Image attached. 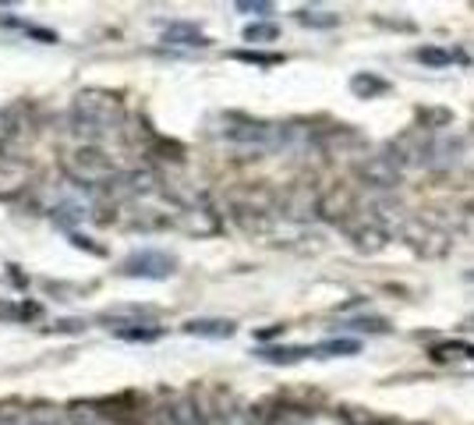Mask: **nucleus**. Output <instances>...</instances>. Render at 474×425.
Listing matches in <instances>:
<instances>
[{"label":"nucleus","instance_id":"ddd939ff","mask_svg":"<svg viewBox=\"0 0 474 425\" xmlns=\"http://www.w3.org/2000/svg\"><path fill=\"white\" fill-rule=\"evenodd\" d=\"M185 333L209 337V340H227V337H234V322L230 319H191V322H185Z\"/></svg>","mask_w":474,"mask_h":425},{"label":"nucleus","instance_id":"423d86ee","mask_svg":"<svg viewBox=\"0 0 474 425\" xmlns=\"http://www.w3.org/2000/svg\"><path fill=\"white\" fill-rule=\"evenodd\" d=\"M174 270H177L174 255H167L160 248H142V252L128 255L124 266H120L124 277H138V280H167Z\"/></svg>","mask_w":474,"mask_h":425},{"label":"nucleus","instance_id":"39448f33","mask_svg":"<svg viewBox=\"0 0 474 425\" xmlns=\"http://www.w3.org/2000/svg\"><path fill=\"white\" fill-rule=\"evenodd\" d=\"M354 170H358V181L369 185V188H376V192H393V188L400 185V178H403L400 163H396L386 149H382V153H372V156H361Z\"/></svg>","mask_w":474,"mask_h":425},{"label":"nucleus","instance_id":"dca6fc26","mask_svg":"<svg viewBox=\"0 0 474 425\" xmlns=\"http://www.w3.org/2000/svg\"><path fill=\"white\" fill-rule=\"evenodd\" d=\"M361 351V340H351V337H336V340H326L319 347H311L315 358H351Z\"/></svg>","mask_w":474,"mask_h":425},{"label":"nucleus","instance_id":"9d476101","mask_svg":"<svg viewBox=\"0 0 474 425\" xmlns=\"http://www.w3.org/2000/svg\"><path fill=\"white\" fill-rule=\"evenodd\" d=\"M389 230L376 223V220H361L358 227H351V245H354V252H361V255H376L382 252L386 245H389Z\"/></svg>","mask_w":474,"mask_h":425},{"label":"nucleus","instance_id":"0eeeda50","mask_svg":"<svg viewBox=\"0 0 474 425\" xmlns=\"http://www.w3.org/2000/svg\"><path fill=\"white\" fill-rule=\"evenodd\" d=\"M354 212H358V195H354V188H347V185H333L329 192H322V199H319V220L347 223Z\"/></svg>","mask_w":474,"mask_h":425},{"label":"nucleus","instance_id":"1a4fd4ad","mask_svg":"<svg viewBox=\"0 0 474 425\" xmlns=\"http://www.w3.org/2000/svg\"><path fill=\"white\" fill-rule=\"evenodd\" d=\"M319 199L322 192H315L311 185H294L280 199V212L290 220H308V216H319Z\"/></svg>","mask_w":474,"mask_h":425},{"label":"nucleus","instance_id":"20e7f679","mask_svg":"<svg viewBox=\"0 0 474 425\" xmlns=\"http://www.w3.org/2000/svg\"><path fill=\"white\" fill-rule=\"evenodd\" d=\"M64 167H68V174H71L75 181H82V185H110V181L120 178L117 163H113L106 153H99V149H78V153H71V156L64 160Z\"/></svg>","mask_w":474,"mask_h":425},{"label":"nucleus","instance_id":"393cba45","mask_svg":"<svg viewBox=\"0 0 474 425\" xmlns=\"http://www.w3.org/2000/svg\"><path fill=\"white\" fill-rule=\"evenodd\" d=\"M340 415H344L347 425H386L382 419H376L372 411H365V408H344Z\"/></svg>","mask_w":474,"mask_h":425},{"label":"nucleus","instance_id":"aec40b11","mask_svg":"<svg viewBox=\"0 0 474 425\" xmlns=\"http://www.w3.org/2000/svg\"><path fill=\"white\" fill-rule=\"evenodd\" d=\"M163 39H167V43H185V46H202V43H205L202 32H198L195 25H170Z\"/></svg>","mask_w":474,"mask_h":425},{"label":"nucleus","instance_id":"5701e85b","mask_svg":"<svg viewBox=\"0 0 474 425\" xmlns=\"http://www.w3.org/2000/svg\"><path fill=\"white\" fill-rule=\"evenodd\" d=\"M414 57H418L421 64H428V68H446V64H450V53H446L443 46H421Z\"/></svg>","mask_w":474,"mask_h":425},{"label":"nucleus","instance_id":"4be33fe9","mask_svg":"<svg viewBox=\"0 0 474 425\" xmlns=\"http://www.w3.org/2000/svg\"><path fill=\"white\" fill-rule=\"evenodd\" d=\"M277 36H280V29H277L273 21H255V25L244 29V39H248V43H273Z\"/></svg>","mask_w":474,"mask_h":425},{"label":"nucleus","instance_id":"f03ea898","mask_svg":"<svg viewBox=\"0 0 474 425\" xmlns=\"http://www.w3.org/2000/svg\"><path fill=\"white\" fill-rule=\"evenodd\" d=\"M400 237H403V245H407L414 255H421V259H443V255H450V248H453L450 230H446L443 223H436L432 216H414V220H407V223L400 227Z\"/></svg>","mask_w":474,"mask_h":425},{"label":"nucleus","instance_id":"f257e3e1","mask_svg":"<svg viewBox=\"0 0 474 425\" xmlns=\"http://www.w3.org/2000/svg\"><path fill=\"white\" fill-rule=\"evenodd\" d=\"M436 131H428V128H407L403 135H396L389 145H386V153L400 163V170H425V167H432V160H436Z\"/></svg>","mask_w":474,"mask_h":425},{"label":"nucleus","instance_id":"b1692460","mask_svg":"<svg viewBox=\"0 0 474 425\" xmlns=\"http://www.w3.org/2000/svg\"><path fill=\"white\" fill-rule=\"evenodd\" d=\"M450 121H453V113L443 110V106H436V110H421V128H428V131H439V128H446Z\"/></svg>","mask_w":474,"mask_h":425},{"label":"nucleus","instance_id":"6e6552de","mask_svg":"<svg viewBox=\"0 0 474 425\" xmlns=\"http://www.w3.org/2000/svg\"><path fill=\"white\" fill-rule=\"evenodd\" d=\"M153 415H156V425H202V411H198L195 394L191 397H170Z\"/></svg>","mask_w":474,"mask_h":425},{"label":"nucleus","instance_id":"a211bd4d","mask_svg":"<svg viewBox=\"0 0 474 425\" xmlns=\"http://www.w3.org/2000/svg\"><path fill=\"white\" fill-rule=\"evenodd\" d=\"M297 21H301V25H308V29H333V25H340V14H333V11H311V7H301V11H297Z\"/></svg>","mask_w":474,"mask_h":425},{"label":"nucleus","instance_id":"cd10ccee","mask_svg":"<svg viewBox=\"0 0 474 425\" xmlns=\"http://www.w3.org/2000/svg\"><path fill=\"white\" fill-rule=\"evenodd\" d=\"M234 57H237V61H248V64H262V68L280 64V57H277V53H248V50H234Z\"/></svg>","mask_w":474,"mask_h":425},{"label":"nucleus","instance_id":"bb28decb","mask_svg":"<svg viewBox=\"0 0 474 425\" xmlns=\"http://www.w3.org/2000/svg\"><path fill=\"white\" fill-rule=\"evenodd\" d=\"M237 11H241V14H259V18H266V14H273V4H266V0H237Z\"/></svg>","mask_w":474,"mask_h":425},{"label":"nucleus","instance_id":"7c9ffc66","mask_svg":"<svg viewBox=\"0 0 474 425\" xmlns=\"http://www.w3.org/2000/svg\"><path fill=\"white\" fill-rule=\"evenodd\" d=\"M468 210H471V212H474V203H471V206H468Z\"/></svg>","mask_w":474,"mask_h":425},{"label":"nucleus","instance_id":"f3484780","mask_svg":"<svg viewBox=\"0 0 474 425\" xmlns=\"http://www.w3.org/2000/svg\"><path fill=\"white\" fill-rule=\"evenodd\" d=\"M255 354H259L262 362H269V365H294V362L308 358L311 347H259Z\"/></svg>","mask_w":474,"mask_h":425},{"label":"nucleus","instance_id":"c756f323","mask_svg":"<svg viewBox=\"0 0 474 425\" xmlns=\"http://www.w3.org/2000/svg\"><path fill=\"white\" fill-rule=\"evenodd\" d=\"M468 280H471V284H474V270H471V273H468Z\"/></svg>","mask_w":474,"mask_h":425},{"label":"nucleus","instance_id":"7ed1b4c3","mask_svg":"<svg viewBox=\"0 0 474 425\" xmlns=\"http://www.w3.org/2000/svg\"><path fill=\"white\" fill-rule=\"evenodd\" d=\"M71 117H75V131H82V135H106L110 124L120 117V103L110 100L106 93H82L75 100Z\"/></svg>","mask_w":474,"mask_h":425},{"label":"nucleus","instance_id":"4468645a","mask_svg":"<svg viewBox=\"0 0 474 425\" xmlns=\"http://www.w3.org/2000/svg\"><path fill=\"white\" fill-rule=\"evenodd\" d=\"M428 354H432V362H443V365H450V362H474V344H468V340H439Z\"/></svg>","mask_w":474,"mask_h":425},{"label":"nucleus","instance_id":"2eb2a0df","mask_svg":"<svg viewBox=\"0 0 474 425\" xmlns=\"http://www.w3.org/2000/svg\"><path fill=\"white\" fill-rule=\"evenodd\" d=\"M29 408L36 425H75L71 408H61V404H29Z\"/></svg>","mask_w":474,"mask_h":425},{"label":"nucleus","instance_id":"a878e982","mask_svg":"<svg viewBox=\"0 0 474 425\" xmlns=\"http://www.w3.org/2000/svg\"><path fill=\"white\" fill-rule=\"evenodd\" d=\"M117 337H124V340H156L163 329H156V326H135V329H113Z\"/></svg>","mask_w":474,"mask_h":425},{"label":"nucleus","instance_id":"f8f14e48","mask_svg":"<svg viewBox=\"0 0 474 425\" xmlns=\"http://www.w3.org/2000/svg\"><path fill=\"white\" fill-rule=\"evenodd\" d=\"M393 86L382 78V75H376V71H358L354 78H351V93L358 96V100H379V96H386Z\"/></svg>","mask_w":474,"mask_h":425},{"label":"nucleus","instance_id":"c85d7f7f","mask_svg":"<svg viewBox=\"0 0 474 425\" xmlns=\"http://www.w3.org/2000/svg\"><path fill=\"white\" fill-rule=\"evenodd\" d=\"M464 329H468V333H474V316L464 319Z\"/></svg>","mask_w":474,"mask_h":425},{"label":"nucleus","instance_id":"6ab92c4d","mask_svg":"<svg viewBox=\"0 0 474 425\" xmlns=\"http://www.w3.org/2000/svg\"><path fill=\"white\" fill-rule=\"evenodd\" d=\"M336 329H347V333H389V322L376 316H361V319H347L340 322Z\"/></svg>","mask_w":474,"mask_h":425},{"label":"nucleus","instance_id":"9b49d317","mask_svg":"<svg viewBox=\"0 0 474 425\" xmlns=\"http://www.w3.org/2000/svg\"><path fill=\"white\" fill-rule=\"evenodd\" d=\"M99 322H117V329H128V326H153L156 322V312L153 309H124V305H117V309H110V312H103Z\"/></svg>","mask_w":474,"mask_h":425},{"label":"nucleus","instance_id":"412c9836","mask_svg":"<svg viewBox=\"0 0 474 425\" xmlns=\"http://www.w3.org/2000/svg\"><path fill=\"white\" fill-rule=\"evenodd\" d=\"M0 425H36L32 422V408H25V404H0Z\"/></svg>","mask_w":474,"mask_h":425}]
</instances>
